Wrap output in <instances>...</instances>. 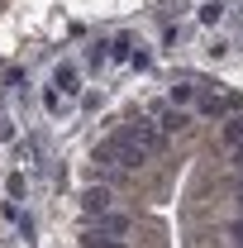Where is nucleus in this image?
I'll list each match as a JSON object with an SVG mask.
<instances>
[{"label":"nucleus","mask_w":243,"mask_h":248,"mask_svg":"<svg viewBox=\"0 0 243 248\" xmlns=\"http://www.w3.org/2000/svg\"><path fill=\"white\" fill-rule=\"evenodd\" d=\"M91 229H100V234H115V239H124L129 234V219L120 215V210H105V215H95V219H86Z\"/></svg>","instance_id":"39448f33"},{"label":"nucleus","mask_w":243,"mask_h":248,"mask_svg":"<svg viewBox=\"0 0 243 248\" xmlns=\"http://www.w3.org/2000/svg\"><path fill=\"white\" fill-rule=\"evenodd\" d=\"M196 19H200V24H219V19H224V5H219V0H205V5L196 10Z\"/></svg>","instance_id":"9d476101"},{"label":"nucleus","mask_w":243,"mask_h":248,"mask_svg":"<svg viewBox=\"0 0 243 248\" xmlns=\"http://www.w3.org/2000/svg\"><path fill=\"white\" fill-rule=\"evenodd\" d=\"M81 67H91V72H105V67H110V38H91V43L81 48Z\"/></svg>","instance_id":"20e7f679"},{"label":"nucleus","mask_w":243,"mask_h":248,"mask_svg":"<svg viewBox=\"0 0 243 248\" xmlns=\"http://www.w3.org/2000/svg\"><path fill=\"white\" fill-rule=\"evenodd\" d=\"M81 248H124V239H115V234H100V229H81Z\"/></svg>","instance_id":"423d86ee"},{"label":"nucleus","mask_w":243,"mask_h":248,"mask_svg":"<svg viewBox=\"0 0 243 248\" xmlns=\"http://www.w3.org/2000/svg\"><path fill=\"white\" fill-rule=\"evenodd\" d=\"M224 143H229V148H243V110L224 120Z\"/></svg>","instance_id":"1a4fd4ad"},{"label":"nucleus","mask_w":243,"mask_h":248,"mask_svg":"<svg viewBox=\"0 0 243 248\" xmlns=\"http://www.w3.org/2000/svg\"><path fill=\"white\" fill-rule=\"evenodd\" d=\"M148 62H152L148 43H138V48H134V58H129V67H134V72H148Z\"/></svg>","instance_id":"9b49d317"},{"label":"nucleus","mask_w":243,"mask_h":248,"mask_svg":"<svg viewBox=\"0 0 243 248\" xmlns=\"http://www.w3.org/2000/svg\"><path fill=\"white\" fill-rule=\"evenodd\" d=\"M81 210H86V219L105 215V210H115V201H110V186H105V182L86 186V191H81Z\"/></svg>","instance_id":"f03ea898"},{"label":"nucleus","mask_w":243,"mask_h":248,"mask_svg":"<svg viewBox=\"0 0 243 248\" xmlns=\"http://www.w3.org/2000/svg\"><path fill=\"white\" fill-rule=\"evenodd\" d=\"M191 95H196V77H182V81H172V105H191Z\"/></svg>","instance_id":"6e6552de"},{"label":"nucleus","mask_w":243,"mask_h":248,"mask_svg":"<svg viewBox=\"0 0 243 248\" xmlns=\"http://www.w3.org/2000/svg\"><path fill=\"white\" fill-rule=\"evenodd\" d=\"M239 201H243V182H239Z\"/></svg>","instance_id":"ddd939ff"},{"label":"nucleus","mask_w":243,"mask_h":248,"mask_svg":"<svg viewBox=\"0 0 243 248\" xmlns=\"http://www.w3.org/2000/svg\"><path fill=\"white\" fill-rule=\"evenodd\" d=\"M148 115H152V124H162L167 134H177V129H186V124H191V115H186L182 105H172V100H167V105H152Z\"/></svg>","instance_id":"7ed1b4c3"},{"label":"nucleus","mask_w":243,"mask_h":248,"mask_svg":"<svg viewBox=\"0 0 243 248\" xmlns=\"http://www.w3.org/2000/svg\"><path fill=\"white\" fill-rule=\"evenodd\" d=\"M81 91H86L81 62H58V67H53V77H48V86L38 91V100H43V110H48L53 120H67V115L76 110Z\"/></svg>","instance_id":"f257e3e1"},{"label":"nucleus","mask_w":243,"mask_h":248,"mask_svg":"<svg viewBox=\"0 0 243 248\" xmlns=\"http://www.w3.org/2000/svg\"><path fill=\"white\" fill-rule=\"evenodd\" d=\"M10 139H15V124H10V120H0V143H10Z\"/></svg>","instance_id":"f8f14e48"},{"label":"nucleus","mask_w":243,"mask_h":248,"mask_svg":"<svg viewBox=\"0 0 243 248\" xmlns=\"http://www.w3.org/2000/svg\"><path fill=\"white\" fill-rule=\"evenodd\" d=\"M24 196H29V177H24V167H15L5 182V201H24Z\"/></svg>","instance_id":"0eeeda50"},{"label":"nucleus","mask_w":243,"mask_h":248,"mask_svg":"<svg viewBox=\"0 0 243 248\" xmlns=\"http://www.w3.org/2000/svg\"><path fill=\"white\" fill-rule=\"evenodd\" d=\"M239 248H243V244H239Z\"/></svg>","instance_id":"4468645a"}]
</instances>
